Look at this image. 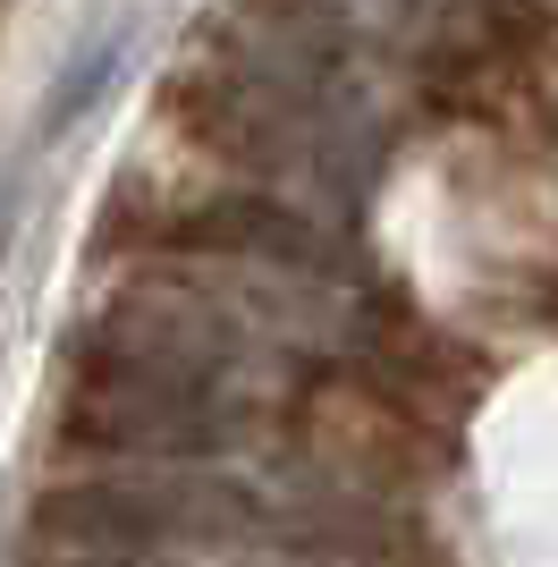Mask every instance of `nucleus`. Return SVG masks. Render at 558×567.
Instances as JSON below:
<instances>
[{
  "label": "nucleus",
  "mask_w": 558,
  "mask_h": 567,
  "mask_svg": "<svg viewBox=\"0 0 558 567\" xmlns=\"http://www.w3.org/2000/svg\"><path fill=\"white\" fill-rule=\"evenodd\" d=\"M76 424H93V441H127V450H204L220 441V406L195 381L169 373H102L76 406Z\"/></svg>",
  "instance_id": "1"
}]
</instances>
